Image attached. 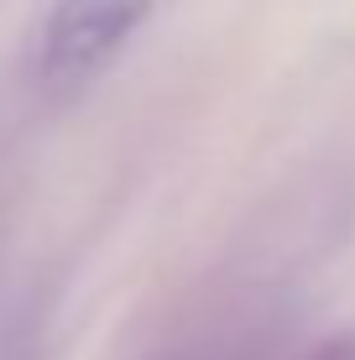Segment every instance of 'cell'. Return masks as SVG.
Instances as JSON below:
<instances>
[{
  "instance_id": "cell-2",
  "label": "cell",
  "mask_w": 355,
  "mask_h": 360,
  "mask_svg": "<svg viewBox=\"0 0 355 360\" xmlns=\"http://www.w3.org/2000/svg\"><path fill=\"white\" fill-rule=\"evenodd\" d=\"M324 360H355V340H345V345H335Z\"/></svg>"
},
{
  "instance_id": "cell-1",
  "label": "cell",
  "mask_w": 355,
  "mask_h": 360,
  "mask_svg": "<svg viewBox=\"0 0 355 360\" xmlns=\"http://www.w3.org/2000/svg\"><path fill=\"white\" fill-rule=\"evenodd\" d=\"M157 0H53L37 47V73L47 89H79L126 53Z\"/></svg>"
}]
</instances>
